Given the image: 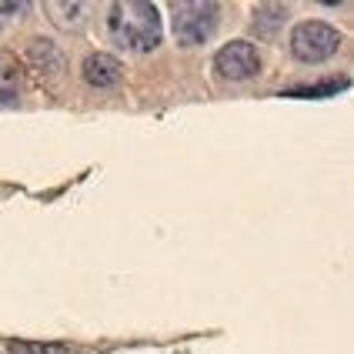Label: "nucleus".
Here are the masks:
<instances>
[{
    "instance_id": "nucleus-1",
    "label": "nucleus",
    "mask_w": 354,
    "mask_h": 354,
    "mask_svg": "<svg viewBox=\"0 0 354 354\" xmlns=\"http://www.w3.org/2000/svg\"><path fill=\"white\" fill-rule=\"evenodd\" d=\"M107 34L120 50L147 54L160 44V14L151 0H118L107 10Z\"/></svg>"
},
{
    "instance_id": "nucleus-2",
    "label": "nucleus",
    "mask_w": 354,
    "mask_h": 354,
    "mask_svg": "<svg viewBox=\"0 0 354 354\" xmlns=\"http://www.w3.org/2000/svg\"><path fill=\"white\" fill-rule=\"evenodd\" d=\"M221 20V7L207 3V0H194V3H174L171 7V24H174V37L187 47H197L204 40H211Z\"/></svg>"
},
{
    "instance_id": "nucleus-3",
    "label": "nucleus",
    "mask_w": 354,
    "mask_h": 354,
    "mask_svg": "<svg viewBox=\"0 0 354 354\" xmlns=\"http://www.w3.org/2000/svg\"><path fill=\"white\" fill-rule=\"evenodd\" d=\"M337 47H341V34L324 20H304L291 34V50L304 64H321V60L331 57Z\"/></svg>"
},
{
    "instance_id": "nucleus-4",
    "label": "nucleus",
    "mask_w": 354,
    "mask_h": 354,
    "mask_svg": "<svg viewBox=\"0 0 354 354\" xmlns=\"http://www.w3.org/2000/svg\"><path fill=\"white\" fill-rule=\"evenodd\" d=\"M214 71L224 80H251L261 74V54L248 40H231L214 57Z\"/></svg>"
},
{
    "instance_id": "nucleus-5",
    "label": "nucleus",
    "mask_w": 354,
    "mask_h": 354,
    "mask_svg": "<svg viewBox=\"0 0 354 354\" xmlns=\"http://www.w3.org/2000/svg\"><path fill=\"white\" fill-rule=\"evenodd\" d=\"M120 60L111 57V54H91V57L84 60V80L91 84V87H111V84H118L120 80Z\"/></svg>"
},
{
    "instance_id": "nucleus-6",
    "label": "nucleus",
    "mask_w": 354,
    "mask_h": 354,
    "mask_svg": "<svg viewBox=\"0 0 354 354\" xmlns=\"http://www.w3.org/2000/svg\"><path fill=\"white\" fill-rule=\"evenodd\" d=\"M27 57H30V67L40 71V74H47V77H54L64 71V57H60L57 44L54 40H34L30 47H27Z\"/></svg>"
},
{
    "instance_id": "nucleus-7",
    "label": "nucleus",
    "mask_w": 354,
    "mask_h": 354,
    "mask_svg": "<svg viewBox=\"0 0 354 354\" xmlns=\"http://www.w3.org/2000/svg\"><path fill=\"white\" fill-rule=\"evenodd\" d=\"M288 17V7L284 3H261L254 14V30L261 37H271L281 30V20Z\"/></svg>"
},
{
    "instance_id": "nucleus-8",
    "label": "nucleus",
    "mask_w": 354,
    "mask_h": 354,
    "mask_svg": "<svg viewBox=\"0 0 354 354\" xmlns=\"http://www.w3.org/2000/svg\"><path fill=\"white\" fill-rule=\"evenodd\" d=\"M7 354H74L71 344H57V341H3Z\"/></svg>"
},
{
    "instance_id": "nucleus-9",
    "label": "nucleus",
    "mask_w": 354,
    "mask_h": 354,
    "mask_svg": "<svg viewBox=\"0 0 354 354\" xmlns=\"http://www.w3.org/2000/svg\"><path fill=\"white\" fill-rule=\"evenodd\" d=\"M20 77H24L20 64L10 54L0 50V100H14V94H17V87H20Z\"/></svg>"
},
{
    "instance_id": "nucleus-10",
    "label": "nucleus",
    "mask_w": 354,
    "mask_h": 354,
    "mask_svg": "<svg viewBox=\"0 0 354 354\" xmlns=\"http://www.w3.org/2000/svg\"><path fill=\"white\" fill-rule=\"evenodd\" d=\"M47 14L54 20H64V27H80L87 20V7L84 3H47Z\"/></svg>"
},
{
    "instance_id": "nucleus-11",
    "label": "nucleus",
    "mask_w": 354,
    "mask_h": 354,
    "mask_svg": "<svg viewBox=\"0 0 354 354\" xmlns=\"http://www.w3.org/2000/svg\"><path fill=\"white\" fill-rule=\"evenodd\" d=\"M24 10H30V3H0V20L17 17V14H24Z\"/></svg>"
}]
</instances>
